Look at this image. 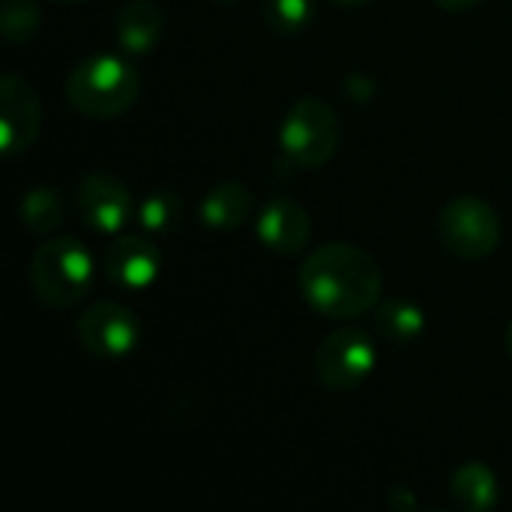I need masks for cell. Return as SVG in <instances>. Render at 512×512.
Instances as JSON below:
<instances>
[{"label":"cell","mask_w":512,"mask_h":512,"mask_svg":"<svg viewBox=\"0 0 512 512\" xmlns=\"http://www.w3.org/2000/svg\"><path fill=\"white\" fill-rule=\"evenodd\" d=\"M300 294L333 321H351L378 309L384 273L378 261L354 243H327L306 255L300 267Z\"/></svg>","instance_id":"cell-1"},{"label":"cell","mask_w":512,"mask_h":512,"mask_svg":"<svg viewBox=\"0 0 512 512\" xmlns=\"http://www.w3.org/2000/svg\"><path fill=\"white\" fill-rule=\"evenodd\" d=\"M63 93L72 111L81 117L114 120L135 105L141 93V75L129 57L90 54L69 69Z\"/></svg>","instance_id":"cell-2"},{"label":"cell","mask_w":512,"mask_h":512,"mask_svg":"<svg viewBox=\"0 0 512 512\" xmlns=\"http://www.w3.org/2000/svg\"><path fill=\"white\" fill-rule=\"evenodd\" d=\"M96 279L90 249L75 237H51L30 258V285L42 306L69 309L81 303Z\"/></svg>","instance_id":"cell-3"},{"label":"cell","mask_w":512,"mask_h":512,"mask_svg":"<svg viewBox=\"0 0 512 512\" xmlns=\"http://www.w3.org/2000/svg\"><path fill=\"white\" fill-rule=\"evenodd\" d=\"M342 141V123L330 102L318 96L297 99L279 129V150L300 168L327 165Z\"/></svg>","instance_id":"cell-4"},{"label":"cell","mask_w":512,"mask_h":512,"mask_svg":"<svg viewBox=\"0 0 512 512\" xmlns=\"http://www.w3.org/2000/svg\"><path fill=\"white\" fill-rule=\"evenodd\" d=\"M438 237L462 261H486L504 237L498 210L480 195H459L438 213Z\"/></svg>","instance_id":"cell-5"},{"label":"cell","mask_w":512,"mask_h":512,"mask_svg":"<svg viewBox=\"0 0 512 512\" xmlns=\"http://www.w3.org/2000/svg\"><path fill=\"white\" fill-rule=\"evenodd\" d=\"M381 351L360 327L333 330L315 351V378L333 393H351L372 378Z\"/></svg>","instance_id":"cell-6"},{"label":"cell","mask_w":512,"mask_h":512,"mask_svg":"<svg viewBox=\"0 0 512 512\" xmlns=\"http://www.w3.org/2000/svg\"><path fill=\"white\" fill-rule=\"evenodd\" d=\"M75 336L87 354L99 360H123L141 345L144 327L141 318L126 303L99 300L78 315Z\"/></svg>","instance_id":"cell-7"},{"label":"cell","mask_w":512,"mask_h":512,"mask_svg":"<svg viewBox=\"0 0 512 512\" xmlns=\"http://www.w3.org/2000/svg\"><path fill=\"white\" fill-rule=\"evenodd\" d=\"M75 210L96 234H120L132 219V195L120 177L90 171L75 186Z\"/></svg>","instance_id":"cell-8"},{"label":"cell","mask_w":512,"mask_h":512,"mask_svg":"<svg viewBox=\"0 0 512 512\" xmlns=\"http://www.w3.org/2000/svg\"><path fill=\"white\" fill-rule=\"evenodd\" d=\"M42 126V102L33 84L18 75L6 72L0 78V147L3 156L24 153Z\"/></svg>","instance_id":"cell-9"},{"label":"cell","mask_w":512,"mask_h":512,"mask_svg":"<svg viewBox=\"0 0 512 512\" xmlns=\"http://www.w3.org/2000/svg\"><path fill=\"white\" fill-rule=\"evenodd\" d=\"M162 252L150 237L123 234L108 243L102 255V270L108 282L120 291H147L162 273Z\"/></svg>","instance_id":"cell-10"},{"label":"cell","mask_w":512,"mask_h":512,"mask_svg":"<svg viewBox=\"0 0 512 512\" xmlns=\"http://www.w3.org/2000/svg\"><path fill=\"white\" fill-rule=\"evenodd\" d=\"M255 234L264 249L273 255H297L306 249L312 237V219L306 207L294 198H273L264 204V210L255 219Z\"/></svg>","instance_id":"cell-11"},{"label":"cell","mask_w":512,"mask_h":512,"mask_svg":"<svg viewBox=\"0 0 512 512\" xmlns=\"http://www.w3.org/2000/svg\"><path fill=\"white\" fill-rule=\"evenodd\" d=\"M255 210V195L240 180L216 183L198 204V219L210 231H237L249 222Z\"/></svg>","instance_id":"cell-12"},{"label":"cell","mask_w":512,"mask_h":512,"mask_svg":"<svg viewBox=\"0 0 512 512\" xmlns=\"http://www.w3.org/2000/svg\"><path fill=\"white\" fill-rule=\"evenodd\" d=\"M165 30V12L156 0H129L117 12V42L126 54H150Z\"/></svg>","instance_id":"cell-13"},{"label":"cell","mask_w":512,"mask_h":512,"mask_svg":"<svg viewBox=\"0 0 512 512\" xmlns=\"http://www.w3.org/2000/svg\"><path fill=\"white\" fill-rule=\"evenodd\" d=\"M450 495L468 512H489L501 504V480L486 462H465L450 474Z\"/></svg>","instance_id":"cell-14"},{"label":"cell","mask_w":512,"mask_h":512,"mask_svg":"<svg viewBox=\"0 0 512 512\" xmlns=\"http://www.w3.org/2000/svg\"><path fill=\"white\" fill-rule=\"evenodd\" d=\"M378 333L390 342V345H414L423 333H426V312L405 297H390L378 303V315H375Z\"/></svg>","instance_id":"cell-15"},{"label":"cell","mask_w":512,"mask_h":512,"mask_svg":"<svg viewBox=\"0 0 512 512\" xmlns=\"http://www.w3.org/2000/svg\"><path fill=\"white\" fill-rule=\"evenodd\" d=\"M18 216L30 234H51L66 219V198L54 186H36L21 198Z\"/></svg>","instance_id":"cell-16"},{"label":"cell","mask_w":512,"mask_h":512,"mask_svg":"<svg viewBox=\"0 0 512 512\" xmlns=\"http://www.w3.org/2000/svg\"><path fill=\"white\" fill-rule=\"evenodd\" d=\"M135 216H138V225L147 234H174L186 219V204H183V198L177 192L162 189V192L147 195L138 204Z\"/></svg>","instance_id":"cell-17"},{"label":"cell","mask_w":512,"mask_h":512,"mask_svg":"<svg viewBox=\"0 0 512 512\" xmlns=\"http://www.w3.org/2000/svg\"><path fill=\"white\" fill-rule=\"evenodd\" d=\"M0 27H3V39L6 42H30L39 27H42V12L36 0H3L0 9Z\"/></svg>","instance_id":"cell-18"},{"label":"cell","mask_w":512,"mask_h":512,"mask_svg":"<svg viewBox=\"0 0 512 512\" xmlns=\"http://www.w3.org/2000/svg\"><path fill=\"white\" fill-rule=\"evenodd\" d=\"M315 18V0H267L264 21L279 36H294L306 30Z\"/></svg>","instance_id":"cell-19"},{"label":"cell","mask_w":512,"mask_h":512,"mask_svg":"<svg viewBox=\"0 0 512 512\" xmlns=\"http://www.w3.org/2000/svg\"><path fill=\"white\" fill-rule=\"evenodd\" d=\"M444 12H471L474 6H480L483 0H435Z\"/></svg>","instance_id":"cell-20"},{"label":"cell","mask_w":512,"mask_h":512,"mask_svg":"<svg viewBox=\"0 0 512 512\" xmlns=\"http://www.w3.org/2000/svg\"><path fill=\"white\" fill-rule=\"evenodd\" d=\"M336 3H342V6H366L372 0H336Z\"/></svg>","instance_id":"cell-21"},{"label":"cell","mask_w":512,"mask_h":512,"mask_svg":"<svg viewBox=\"0 0 512 512\" xmlns=\"http://www.w3.org/2000/svg\"><path fill=\"white\" fill-rule=\"evenodd\" d=\"M507 351H510V357H512V324L507 327Z\"/></svg>","instance_id":"cell-22"},{"label":"cell","mask_w":512,"mask_h":512,"mask_svg":"<svg viewBox=\"0 0 512 512\" xmlns=\"http://www.w3.org/2000/svg\"><path fill=\"white\" fill-rule=\"evenodd\" d=\"M219 3H240V0H219Z\"/></svg>","instance_id":"cell-23"},{"label":"cell","mask_w":512,"mask_h":512,"mask_svg":"<svg viewBox=\"0 0 512 512\" xmlns=\"http://www.w3.org/2000/svg\"><path fill=\"white\" fill-rule=\"evenodd\" d=\"M63 3H75V0H63Z\"/></svg>","instance_id":"cell-24"}]
</instances>
